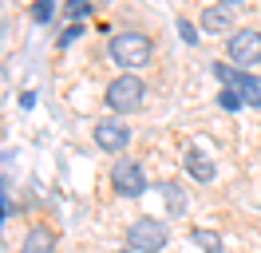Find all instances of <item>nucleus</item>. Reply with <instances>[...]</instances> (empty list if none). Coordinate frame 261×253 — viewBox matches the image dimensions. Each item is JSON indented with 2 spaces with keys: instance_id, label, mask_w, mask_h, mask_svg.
Here are the masks:
<instances>
[{
  "instance_id": "obj_1",
  "label": "nucleus",
  "mask_w": 261,
  "mask_h": 253,
  "mask_svg": "<svg viewBox=\"0 0 261 253\" xmlns=\"http://www.w3.org/2000/svg\"><path fill=\"white\" fill-rule=\"evenodd\" d=\"M111 60L127 71L143 67V63H150V40L143 32H119V36H111Z\"/></svg>"
},
{
  "instance_id": "obj_2",
  "label": "nucleus",
  "mask_w": 261,
  "mask_h": 253,
  "mask_svg": "<svg viewBox=\"0 0 261 253\" xmlns=\"http://www.w3.org/2000/svg\"><path fill=\"white\" fill-rule=\"evenodd\" d=\"M143 95H147V87H143V79L130 75V71H123L119 79H111L107 83V107L111 111H139L143 107Z\"/></svg>"
},
{
  "instance_id": "obj_3",
  "label": "nucleus",
  "mask_w": 261,
  "mask_h": 253,
  "mask_svg": "<svg viewBox=\"0 0 261 253\" xmlns=\"http://www.w3.org/2000/svg\"><path fill=\"white\" fill-rule=\"evenodd\" d=\"M166 225L163 221H154V218H139V221H130V230H127V245L135 253H159L166 245Z\"/></svg>"
},
{
  "instance_id": "obj_4",
  "label": "nucleus",
  "mask_w": 261,
  "mask_h": 253,
  "mask_svg": "<svg viewBox=\"0 0 261 253\" xmlns=\"http://www.w3.org/2000/svg\"><path fill=\"white\" fill-rule=\"evenodd\" d=\"M214 75L222 79L226 87H233V91L242 95L245 103H253V107H261V83L245 67H233V63H214Z\"/></svg>"
},
{
  "instance_id": "obj_5",
  "label": "nucleus",
  "mask_w": 261,
  "mask_h": 253,
  "mask_svg": "<svg viewBox=\"0 0 261 253\" xmlns=\"http://www.w3.org/2000/svg\"><path fill=\"white\" fill-rule=\"evenodd\" d=\"M229 63L233 67H253L261 63V32L257 28H242L229 36Z\"/></svg>"
},
{
  "instance_id": "obj_6",
  "label": "nucleus",
  "mask_w": 261,
  "mask_h": 253,
  "mask_svg": "<svg viewBox=\"0 0 261 253\" xmlns=\"http://www.w3.org/2000/svg\"><path fill=\"white\" fill-rule=\"evenodd\" d=\"M111 186L123 194V198H139L147 190V178H143V166L135 158H119L111 166Z\"/></svg>"
},
{
  "instance_id": "obj_7",
  "label": "nucleus",
  "mask_w": 261,
  "mask_h": 253,
  "mask_svg": "<svg viewBox=\"0 0 261 253\" xmlns=\"http://www.w3.org/2000/svg\"><path fill=\"white\" fill-rule=\"evenodd\" d=\"M130 139V131L119 119H99L95 123V142H99V150H123Z\"/></svg>"
},
{
  "instance_id": "obj_8",
  "label": "nucleus",
  "mask_w": 261,
  "mask_h": 253,
  "mask_svg": "<svg viewBox=\"0 0 261 253\" xmlns=\"http://www.w3.org/2000/svg\"><path fill=\"white\" fill-rule=\"evenodd\" d=\"M20 253H56V237H51V230H48V225L28 230V237H24Z\"/></svg>"
},
{
  "instance_id": "obj_9",
  "label": "nucleus",
  "mask_w": 261,
  "mask_h": 253,
  "mask_svg": "<svg viewBox=\"0 0 261 253\" xmlns=\"http://www.w3.org/2000/svg\"><path fill=\"white\" fill-rule=\"evenodd\" d=\"M233 24V8L229 4H210L202 12V32H226Z\"/></svg>"
},
{
  "instance_id": "obj_10",
  "label": "nucleus",
  "mask_w": 261,
  "mask_h": 253,
  "mask_svg": "<svg viewBox=\"0 0 261 253\" xmlns=\"http://www.w3.org/2000/svg\"><path fill=\"white\" fill-rule=\"evenodd\" d=\"M182 166H186V174H190L194 182H210L214 178V162L202 155V150H186V162H182Z\"/></svg>"
},
{
  "instance_id": "obj_11",
  "label": "nucleus",
  "mask_w": 261,
  "mask_h": 253,
  "mask_svg": "<svg viewBox=\"0 0 261 253\" xmlns=\"http://www.w3.org/2000/svg\"><path fill=\"white\" fill-rule=\"evenodd\" d=\"M190 237H194V245H202L206 253H222L226 249V241H222V234H214V230H190Z\"/></svg>"
},
{
  "instance_id": "obj_12",
  "label": "nucleus",
  "mask_w": 261,
  "mask_h": 253,
  "mask_svg": "<svg viewBox=\"0 0 261 253\" xmlns=\"http://www.w3.org/2000/svg\"><path fill=\"white\" fill-rule=\"evenodd\" d=\"M163 194H166V202H170V214H182V206H186V202H182V190L174 186V182H166Z\"/></svg>"
},
{
  "instance_id": "obj_13",
  "label": "nucleus",
  "mask_w": 261,
  "mask_h": 253,
  "mask_svg": "<svg viewBox=\"0 0 261 253\" xmlns=\"http://www.w3.org/2000/svg\"><path fill=\"white\" fill-rule=\"evenodd\" d=\"M91 8H95V0H67V16H71V20H80V16H87Z\"/></svg>"
},
{
  "instance_id": "obj_14",
  "label": "nucleus",
  "mask_w": 261,
  "mask_h": 253,
  "mask_svg": "<svg viewBox=\"0 0 261 253\" xmlns=\"http://www.w3.org/2000/svg\"><path fill=\"white\" fill-rule=\"evenodd\" d=\"M218 103H222V107H226V111H238V107H242V103H245V99H242V95H238V91H233V87H226V91L218 95Z\"/></svg>"
},
{
  "instance_id": "obj_15",
  "label": "nucleus",
  "mask_w": 261,
  "mask_h": 253,
  "mask_svg": "<svg viewBox=\"0 0 261 253\" xmlns=\"http://www.w3.org/2000/svg\"><path fill=\"white\" fill-rule=\"evenodd\" d=\"M51 12H56V0H36V8H32V16L44 24V20H51Z\"/></svg>"
},
{
  "instance_id": "obj_16",
  "label": "nucleus",
  "mask_w": 261,
  "mask_h": 253,
  "mask_svg": "<svg viewBox=\"0 0 261 253\" xmlns=\"http://www.w3.org/2000/svg\"><path fill=\"white\" fill-rule=\"evenodd\" d=\"M80 24H67V28L64 32H60V40H56V44H60V47H67V44H75V40H80Z\"/></svg>"
},
{
  "instance_id": "obj_17",
  "label": "nucleus",
  "mask_w": 261,
  "mask_h": 253,
  "mask_svg": "<svg viewBox=\"0 0 261 253\" xmlns=\"http://www.w3.org/2000/svg\"><path fill=\"white\" fill-rule=\"evenodd\" d=\"M178 36H182V40H186V44H194V40H198V32H194V24H190V20H186V16H178Z\"/></svg>"
},
{
  "instance_id": "obj_18",
  "label": "nucleus",
  "mask_w": 261,
  "mask_h": 253,
  "mask_svg": "<svg viewBox=\"0 0 261 253\" xmlns=\"http://www.w3.org/2000/svg\"><path fill=\"white\" fill-rule=\"evenodd\" d=\"M222 4H242V0H222Z\"/></svg>"
}]
</instances>
